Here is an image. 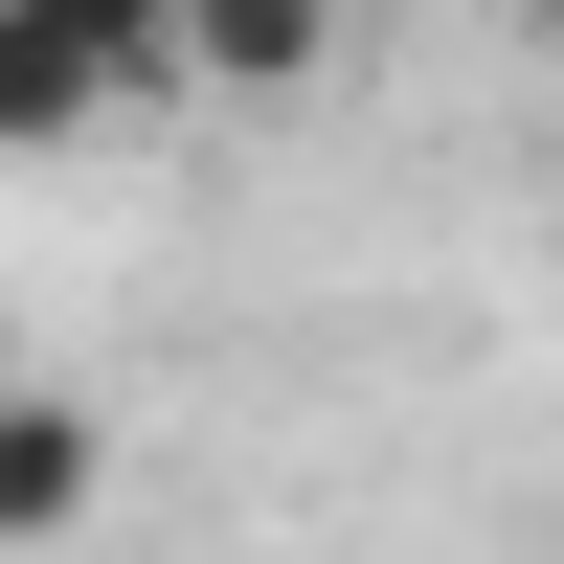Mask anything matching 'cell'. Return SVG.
I'll use <instances>...</instances> for the list:
<instances>
[{
  "instance_id": "cell-1",
  "label": "cell",
  "mask_w": 564,
  "mask_h": 564,
  "mask_svg": "<svg viewBox=\"0 0 564 564\" xmlns=\"http://www.w3.org/2000/svg\"><path fill=\"white\" fill-rule=\"evenodd\" d=\"M181 90H226V113L339 90V0H181Z\"/></svg>"
},
{
  "instance_id": "cell-2",
  "label": "cell",
  "mask_w": 564,
  "mask_h": 564,
  "mask_svg": "<svg viewBox=\"0 0 564 564\" xmlns=\"http://www.w3.org/2000/svg\"><path fill=\"white\" fill-rule=\"evenodd\" d=\"M90 497H113V430L68 384H0V542H68Z\"/></svg>"
},
{
  "instance_id": "cell-3",
  "label": "cell",
  "mask_w": 564,
  "mask_h": 564,
  "mask_svg": "<svg viewBox=\"0 0 564 564\" xmlns=\"http://www.w3.org/2000/svg\"><path fill=\"white\" fill-rule=\"evenodd\" d=\"M90 113H113V68H90L45 0H0V159H45V135H90Z\"/></svg>"
},
{
  "instance_id": "cell-4",
  "label": "cell",
  "mask_w": 564,
  "mask_h": 564,
  "mask_svg": "<svg viewBox=\"0 0 564 564\" xmlns=\"http://www.w3.org/2000/svg\"><path fill=\"white\" fill-rule=\"evenodd\" d=\"M45 23H68L113 90H181V0H45Z\"/></svg>"
},
{
  "instance_id": "cell-5",
  "label": "cell",
  "mask_w": 564,
  "mask_h": 564,
  "mask_svg": "<svg viewBox=\"0 0 564 564\" xmlns=\"http://www.w3.org/2000/svg\"><path fill=\"white\" fill-rule=\"evenodd\" d=\"M497 23H520V45H564V0H497Z\"/></svg>"
}]
</instances>
